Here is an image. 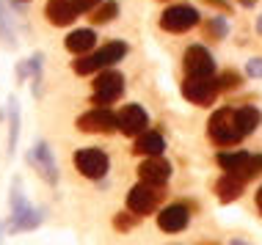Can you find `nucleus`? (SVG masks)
I'll use <instances>...</instances> for the list:
<instances>
[{
    "label": "nucleus",
    "instance_id": "nucleus-1",
    "mask_svg": "<svg viewBox=\"0 0 262 245\" xmlns=\"http://www.w3.org/2000/svg\"><path fill=\"white\" fill-rule=\"evenodd\" d=\"M130 53V47H127V41H108V44H102L100 50H91L86 55H77V61L72 64L75 75H80V78H89V75H97L102 72V69H111L116 66L119 61H124V55Z\"/></svg>",
    "mask_w": 262,
    "mask_h": 245
},
{
    "label": "nucleus",
    "instance_id": "nucleus-2",
    "mask_svg": "<svg viewBox=\"0 0 262 245\" xmlns=\"http://www.w3.org/2000/svg\"><path fill=\"white\" fill-rule=\"evenodd\" d=\"M9 204H11L9 232H31V229L41 226V220H45V209L31 207V201H28L25 193H23V179H14L11 182Z\"/></svg>",
    "mask_w": 262,
    "mask_h": 245
},
{
    "label": "nucleus",
    "instance_id": "nucleus-3",
    "mask_svg": "<svg viewBox=\"0 0 262 245\" xmlns=\"http://www.w3.org/2000/svg\"><path fill=\"white\" fill-rule=\"evenodd\" d=\"M207 135L210 141L221 149H229V146H237L243 141L237 130V121H235V108H218L212 110L210 121H207Z\"/></svg>",
    "mask_w": 262,
    "mask_h": 245
},
{
    "label": "nucleus",
    "instance_id": "nucleus-4",
    "mask_svg": "<svg viewBox=\"0 0 262 245\" xmlns=\"http://www.w3.org/2000/svg\"><path fill=\"white\" fill-rule=\"evenodd\" d=\"M166 199V185H146V182H138L127 190V209L136 215H152L158 204Z\"/></svg>",
    "mask_w": 262,
    "mask_h": 245
},
{
    "label": "nucleus",
    "instance_id": "nucleus-5",
    "mask_svg": "<svg viewBox=\"0 0 262 245\" xmlns=\"http://www.w3.org/2000/svg\"><path fill=\"white\" fill-rule=\"evenodd\" d=\"M124 94V75L116 72V69H102L94 78V91H91V102L100 105V108H108L116 100H122Z\"/></svg>",
    "mask_w": 262,
    "mask_h": 245
},
{
    "label": "nucleus",
    "instance_id": "nucleus-6",
    "mask_svg": "<svg viewBox=\"0 0 262 245\" xmlns=\"http://www.w3.org/2000/svg\"><path fill=\"white\" fill-rule=\"evenodd\" d=\"M75 168L91 182H100L108 177L111 171V157L108 152L97 149V146H86V149H77L75 152Z\"/></svg>",
    "mask_w": 262,
    "mask_h": 245
},
{
    "label": "nucleus",
    "instance_id": "nucleus-7",
    "mask_svg": "<svg viewBox=\"0 0 262 245\" xmlns=\"http://www.w3.org/2000/svg\"><path fill=\"white\" fill-rule=\"evenodd\" d=\"M75 127L80 132H97V135H113L119 130V113H113L111 108H91L83 116H77Z\"/></svg>",
    "mask_w": 262,
    "mask_h": 245
},
{
    "label": "nucleus",
    "instance_id": "nucleus-8",
    "mask_svg": "<svg viewBox=\"0 0 262 245\" xmlns=\"http://www.w3.org/2000/svg\"><path fill=\"white\" fill-rule=\"evenodd\" d=\"M199 22H202V17H199V11H196L190 3L168 6V9L160 14V28L168 31V33H188L190 28H196Z\"/></svg>",
    "mask_w": 262,
    "mask_h": 245
},
{
    "label": "nucleus",
    "instance_id": "nucleus-9",
    "mask_svg": "<svg viewBox=\"0 0 262 245\" xmlns=\"http://www.w3.org/2000/svg\"><path fill=\"white\" fill-rule=\"evenodd\" d=\"M218 94H221V88H218L215 78H188L185 75V80H182V96H185L190 105L210 108Z\"/></svg>",
    "mask_w": 262,
    "mask_h": 245
},
{
    "label": "nucleus",
    "instance_id": "nucleus-10",
    "mask_svg": "<svg viewBox=\"0 0 262 245\" xmlns=\"http://www.w3.org/2000/svg\"><path fill=\"white\" fill-rule=\"evenodd\" d=\"M182 72L188 78H215V58L207 47L190 44L182 55Z\"/></svg>",
    "mask_w": 262,
    "mask_h": 245
},
{
    "label": "nucleus",
    "instance_id": "nucleus-11",
    "mask_svg": "<svg viewBox=\"0 0 262 245\" xmlns=\"http://www.w3.org/2000/svg\"><path fill=\"white\" fill-rule=\"evenodd\" d=\"M28 163L41 174V179H45L47 185H58V165H55L53 149H50V143H47V141H36V143H33V149L28 152Z\"/></svg>",
    "mask_w": 262,
    "mask_h": 245
},
{
    "label": "nucleus",
    "instance_id": "nucleus-12",
    "mask_svg": "<svg viewBox=\"0 0 262 245\" xmlns=\"http://www.w3.org/2000/svg\"><path fill=\"white\" fill-rule=\"evenodd\" d=\"M190 212H193V209H190L185 201H174V204L163 207L158 212V226L166 234H180V232H185V229H188Z\"/></svg>",
    "mask_w": 262,
    "mask_h": 245
},
{
    "label": "nucleus",
    "instance_id": "nucleus-13",
    "mask_svg": "<svg viewBox=\"0 0 262 245\" xmlns=\"http://www.w3.org/2000/svg\"><path fill=\"white\" fill-rule=\"evenodd\" d=\"M149 130V113H146L141 105H124L119 110V132H124L127 138H136L141 132Z\"/></svg>",
    "mask_w": 262,
    "mask_h": 245
},
{
    "label": "nucleus",
    "instance_id": "nucleus-14",
    "mask_svg": "<svg viewBox=\"0 0 262 245\" xmlns=\"http://www.w3.org/2000/svg\"><path fill=\"white\" fill-rule=\"evenodd\" d=\"M138 177L146 185H166L171 179V163H168L163 155L158 157H146L144 163L138 165Z\"/></svg>",
    "mask_w": 262,
    "mask_h": 245
},
{
    "label": "nucleus",
    "instance_id": "nucleus-15",
    "mask_svg": "<svg viewBox=\"0 0 262 245\" xmlns=\"http://www.w3.org/2000/svg\"><path fill=\"white\" fill-rule=\"evenodd\" d=\"M77 14L80 11L75 9V0H47V6H45V17L50 19V25H55V28L72 25L77 19Z\"/></svg>",
    "mask_w": 262,
    "mask_h": 245
},
{
    "label": "nucleus",
    "instance_id": "nucleus-16",
    "mask_svg": "<svg viewBox=\"0 0 262 245\" xmlns=\"http://www.w3.org/2000/svg\"><path fill=\"white\" fill-rule=\"evenodd\" d=\"M215 199L221 201V204H232V201H237L240 195H243V190H246V182L240 179V177H235V174H229V171H224L221 177L215 179Z\"/></svg>",
    "mask_w": 262,
    "mask_h": 245
},
{
    "label": "nucleus",
    "instance_id": "nucleus-17",
    "mask_svg": "<svg viewBox=\"0 0 262 245\" xmlns=\"http://www.w3.org/2000/svg\"><path fill=\"white\" fill-rule=\"evenodd\" d=\"M163 152H166V138H163L158 130H146V132H141V135L133 138V155L158 157Z\"/></svg>",
    "mask_w": 262,
    "mask_h": 245
},
{
    "label": "nucleus",
    "instance_id": "nucleus-18",
    "mask_svg": "<svg viewBox=\"0 0 262 245\" xmlns=\"http://www.w3.org/2000/svg\"><path fill=\"white\" fill-rule=\"evenodd\" d=\"M63 47H67L69 53L75 55H86L97 47V33L94 28H77V31H72L67 39H63Z\"/></svg>",
    "mask_w": 262,
    "mask_h": 245
},
{
    "label": "nucleus",
    "instance_id": "nucleus-19",
    "mask_svg": "<svg viewBox=\"0 0 262 245\" xmlns=\"http://www.w3.org/2000/svg\"><path fill=\"white\" fill-rule=\"evenodd\" d=\"M235 121H237V130L243 138H249L257 132V127L262 124V110L254 108V105H240L235 108Z\"/></svg>",
    "mask_w": 262,
    "mask_h": 245
},
{
    "label": "nucleus",
    "instance_id": "nucleus-20",
    "mask_svg": "<svg viewBox=\"0 0 262 245\" xmlns=\"http://www.w3.org/2000/svg\"><path fill=\"white\" fill-rule=\"evenodd\" d=\"M251 157V152H246V149H224V152H218L215 155V163L218 168H224V171H229V174H237L240 168L246 165V160Z\"/></svg>",
    "mask_w": 262,
    "mask_h": 245
},
{
    "label": "nucleus",
    "instance_id": "nucleus-21",
    "mask_svg": "<svg viewBox=\"0 0 262 245\" xmlns=\"http://www.w3.org/2000/svg\"><path fill=\"white\" fill-rule=\"evenodd\" d=\"M202 33L207 39H212V41H221V39L229 36V19L224 17V11L215 14V17L204 19V22H202Z\"/></svg>",
    "mask_w": 262,
    "mask_h": 245
},
{
    "label": "nucleus",
    "instance_id": "nucleus-22",
    "mask_svg": "<svg viewBox=\"0 0 262 245\" xmlns=\"http://www.w3.org/2000/svg\"><path fill=\"white\" fill-rule=\"evenodd\" d=\"M19 143V102L17 96H9V155L14 157Z\"/></svg>",
    "mask_w": 262,
    "mask_h": 245
},
{
    "label": "nucleus",
    "instance_id": "nucleus-23",
    "mask_svg": "<svg viewBox=\"0 0 262 245\" xmlns=\"http://www.w3.org/2000/svg\"><path fill=\"white\" fill-rule=\"evenodd\" d=\"M116 14H119V3H116V0H102V3L91 11V22H94V25H105V22H111Z\"/></svg>",
    "mask_w": 262,
    "mask_h": 245
},
{
    "label": "nucleus",
    "instance_id": "nucleus-24",
    "mask_svg": "<svg viewBox=\"0 0 262 245\" xmlns=\"http://www.w3.org/2000/svg\"><path fill=\"white\" fill-rule=\"evenodd\" d=\"M215 80H218V88H221L224 94H226V91H237L240 86H243V75L235 72V69H224Z\"/></svg>",
    "mask_w": 262,
    "mask_h": 245
},
{
    "label": "nucleus",
    "instance_id": "nucleus-25",
    "mask_svg": "<svg viewBox=\"0 0 262 245\" xmlns=\"http://www.w3.org/2000/svg\"><path fill=\"white\" fill-rule=\"evenodd\" d=\"M259 174H262V155H251L249 160H246V165L240 168L235 177H240L243 182H251V179H257Z\"/></svg>",
    "mask_w": 262,
    "mask_h": 245
},
{
    "label": "nucleus",
    "instance_id": "nucleus-26",
    "mask_svg": "<svg viewBox=\"0 0 262 245\" xmlns=\"http://www.w3.org/2000/svg\"><path fill=\"white\" fill-rule=\"evenodd\" d=\"M138 223H141V215L130 212V209H127V212H116V215H113V229H116V232H133Z\"/></svg>",
    "mask_w": 262,
    "mask_h": 245
},
{
    "label": "nucleus",
    "instance_id": "nucleus-27",
    "mask_svg": "<svg viewBox=\"0 0 262 245\" xmlns=\"http://www.w3.org/2000/svg\"><path fill=\"white\" fill-rule=\"evenodd\" d=\"M0 36H3V41L9 47L17 44V36H14V28H11V17H9V11H6L3 0H0Z\"/></svg>",
    "mask_w": 262,
    "mask_h": 245
},
{
    "label": "nucleus",
    "instance_id": "nucleus-28",
    "mask_svg": "<svg viewBox=\"0 0 262 245\" xmlns=\"http://www.w3.org/2000/svg\"><path fill=\"white\" fill-rule=\"evenodd\" d=\"M246 78L249 80H262V55H254V58L246 61Z\"/></svg>",
    "mask_w": 262,
    "mask_h": 245
},
{
    "label": "nucleus",
    "instance_id": "nucleus-29",
    "mask_svg": "<svg viewBox=\"0 0 262 245\" xmlns=\"http://www.w3.org/2000/svg\"><path fill=\"white\" fill-rule=\"evenodd\" d=\"M100 3H102V0H75V9L80 11V14H91Z\"/></svg>",
    "mask_w": 262,
    "mask_h": 245
},
{
    "label": "nucleus",
    "instance_id": "nucleus-30",
    "mask_svg": "<svg viewBox=\"0 0 262 245\" xmlns=\"http://www.w3.org/2000/svg\"><path fill=\"white\" fill-rule=\"evenodd\" d=\"M210 6H215L218 11H224V14H229V3H226V0H207Z\"/></svg>",
    "mask_w": 262,
    "mask_h": 245
},
{
    "label": "nucleus",
    "instance_id": "nucleus-31",
    "mask_svg": "<svg viewBox=\"0 0 262 245\" xmlns=\"http://www.w3.org/2000/svg\"><path fill=\"white\" fill-rule=\"evenodd\" d=\"M254 201H257V209H259V215H262V185H259L257 195H254Z\"/></svg>",
    "mask_w": 262,
    "mask_h": 245
},
{
    "label": "nucleus",
    "instance_id": "nucleus-32",
    "mask_svg": "<svg viewBox=\"0 0 262 245\" xmlns=\"http://www.w3.org/2000/svg\"><path fill=\"white\" fill-rule=\"evenodd\" d=\"M229 245H254L249 240H243V237H235V240H229Z\"/></svg>",
    "mask_w": 262,
    "mask_h": 245
},
{
    "label": "nucleus",
    "instance_id": "nucleus-33",
    "mask_svg": "<svg viewBox=\"0 0 262 245\" xmlns=\"http://www.w3.org/2000/svg\"><path fill=\"white\" fill-rule=\"evenodd\" d=\"M240 6H243V9H254V6H257V0H240Z\"/></svg>",
    "mask_w": 262,
    "mask_h": 245
},
{
    "label": "nucleus",
    "instance_id": "nucleus-34",
    "mask_svg": "<svg viewBox=\"0 0 262 245\" xmlns=\"http://www.w3.org/2000/svg\"><path fill=\"white\" fill-rule=\"evenodd\" d=\"M254 28H257V33H259V36H262V14H259V17H257V25H254Z\"/></svg>",
    "mask_w": 262,
    "mask_h": 245
},
{
    "label": "nucleus",
    "instance_id": "nucleus-35",
    "mask_svg": "<svg viewBox=\"0 0 262 245\" xmlns=\"http://www.w3.org/2000/svg\"><path fill=\"white\" fill-rule=\"evenodd\" d=\"M199 245H221V242H215V240H202Z\"/></svg>",
    "mask_w": 262,
    "mask_h": 245
},
{
    "label": "nucleus",
    "instance_id": "nucleus-36",
    "mask_svg": "<svg viewBox=\"0 0 262 245\" xmlns=\"http://www.w3.org/2000/svg\"><path fill=\"white\" fill-rule=\"evenodd\" d=\"M0 245H3V220H0Z\"/></svg>",
    "mask_w": 262,
    "mask_h": 245
}]
</instances>
